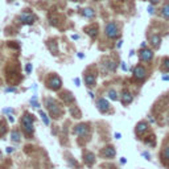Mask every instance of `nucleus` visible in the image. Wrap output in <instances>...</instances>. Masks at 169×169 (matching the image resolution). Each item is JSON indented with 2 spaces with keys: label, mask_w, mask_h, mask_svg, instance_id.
Here are the masks:
<instances>
[{
  "label": "nucleus",
  "mask_w": 169,
  "mask_h": 169,
  "mask_svg": "<svg viewBox=\"0 0 169 169\" xmlns=\"http://www.w3.org/2000/svg\"><path fill=\"white\" fill-rule=\"evenodd\" d=\"M21 129L26 138H33L35 135V118L29 112H24L21 116Z\"/></svg>",
  "instance_id": "nucleus-1"
},
{
  "label": "nucleus",
  "mask_w": 169,
  "mask_h": 169,
  "mask_svg": "<svg viewBox=\"0 0 169 169\" xmlns=\"http://www.w3.org/2000/svg\"><path fill=\"white\" fill-rule=\"evenodd\" d=\"M44 104H45L49 115H50L53 119H60V118L62 116V114H63L62 107L58 104V102L56 99H53V98H45V99H44Z\"/></svg>",
  "instance_id": "nucleus-2"
},
{
  "label": "nucleus",
  "mask_w": 169,
  "mask_h": 169,
  "mask_svg": "<svg viewBox=\"0 0 169 169\" xmlns=\"http://www.w3.org/2000/svg\"><path fill=\"white\" fill-rule=\"evenodd\" d=\"M46 86L50 90H53V91H58L61 89V86H62V81H61V78L58 75H50L49 79L46 81Z\"/></svg>",
  "instance_id": "nucleus-3"
},
{
  "label": "nucleus",
  "mask_w": 169,
  "mask_h": 169,
  "mask_svg": "<svg viewBox=\"0 0 169 169\" xmlns=\"http://www.w3.org/2000/svg\"><path fill=\"white\" fill-rule=\"evenodd\" d=\"M104 33H106V36L108 38H116V37H119V35H120L116 23H108L107 24L106 29H104Z\"/></svg>",
  "instance_id": "nucleus-4"
},
{
  "label": "nucleus",
  "mask_w": 169,
  "mask_h": 169,
  "mask_svg": "<svg viewBox=\"0 0 169 169\" xmlns=\"http://www.w3.org/2000/svg\"><path fill=\"white\" fill-rule=\"evenodd\" d=\"M90 132V124L89 123H79L74 126V134L79 138H86Z\"/></svg>",
  "instance_id": "nucleus-5"
},
{
  "label": "nucleus",
  "mask_w": 169,
  "mask_h": 169,
  "mask_svg": "<svg viewBox=\"0 0 169 169\" xmlns=\"http://www.w3.org/2000/svg\"><path fill=\"white\" fill-rule=\"evenodd\" d=\"M134 78L135 79H138V81H144L147 78V70L144 66L141 65H138V66H135V69H134Z\"/></svg>",
  "instance_id": "nucleus-6"
},
{
  "label": "nucleus",
  "mask_w": 169,
  "mask_h": 169,
  "mask_svg": "<svg viewBox=\"0 0 169 169\" xmlns=\"http://www.w3.org/2000/svg\"><path fill=\"white\" fill-rule=\"evenodd\" d=\"M110 103L108 100L106 99V98H99V99L97 100V108L99 110L102 114H106V112L110 111Z\"/></svg>",
  "instance_id": "nucleus-7"
},
{
  "label": "nucleus",
  "mask_w": 169,
  "mask_h": 169,
  "mask_svg": "<svg viewBox=\"0 0 169 169\" xmlns=\"http://www.w3.org/2000/svg\"><path fill=\"white\" fill-rule=\"evenodd\" d=\"M100 156L104 159H114L116 156V151H115V148L112 145H107L100 151Z\"/></svg>",
  "instance_id": "nucleus-8"
},
{
  "label": "nucleus",
  "mask_w": 169,
  "mask_h": 169,
  "mask_svg": "<svg viewBox=\"0 0 169 169\" xmlns=\"http://www.w3.org/2000/svg\"><path fill=\"white\" fill-rule=\"evenodd\" d=\"M148 128L149 126L147 122H139L136 124V127H135V134L138 135V136H144L147 134V131H148Z\"/></svg>",
  "instance_id": "nucleus-9"
},
{
  "label": "nucleus",
  "mask_w": 169,
  "mask_h": 169,
  "mask_svg": "<svg viewBox=\"0 0 169 169\" xmlns=\"http://www.w3.org/2000/svg\"><path fill=\"white\" fill-rule=\"evenodd\" d=\"M20 21L23 24H28V25H32V24L36 21V15L31 13V12H24L20 16Z\"/></svg>",
  "instance_id": "nucleus-10"
},
{
  "label": "nucleus",
  "mask_w": 169,
  "mask_h": 169,
  "mask_svg": "<svg viewBox=\"0 0 169 169\" xmlns=\"http://www.w3.org/2000/svg\"><path fill=\"white\" fill-rule=\"evenodd\" d=\"M152 58H153V52H152L151 49H141L140 52V60L143 61V62H149V61H152Z\"/></svg>",
  "instance_id": "nucleus-11"
},
{
  "label": "nucleus",
  "mask_w": 169,
  "mask_h": 169,
  "mask_svg": "<svg viewBox=\"0 0 169 169\" xmlns=\"http://www.w3.org/2000/svg\"><path fill=\"white\" fill-rule=\"evenodd\" d=\"M132 100H134L132 94L129 91H127V90H124V91L122 92V95H120V102L124 104V106H128V104L132 103Z\"/></svg>",
  "instance_id": "nucleus-12"
},
{
  "label": "nucleus",
  "mask_w": 169,
  "mask_h": 169,
  "mask_svg": "<svg viewBox=\"0 0 169 169\" xmlns=\"http://www.w3.org/2000/svg\"><path fill=\"white\" fill-rule=\"evenodd\" d=\"M161 163L164 165L169 166V144L163 147V151H161Z\"/></svg>",
  "instance_id": "nucleus-13"
},
{
  "label": "nucleus",
  "mask_w": 169,
  "mask_h": 169,
  "mask_svg": "<svg viewBox=\"0 0 169 169\" xmlns=\"http://www.w3.org/2000/svg\"><path fill=\"white\" fill-rule=\"evenodd\" d=\"M61 98L63 99V102H65L66 104H72V103H74L75 102V98L73 97V92H70V91H65V92H62V95H61Z\"/></svg>",
  "instance_id": "nucleus-14"
},
{
  "label": "nucleus",
  "mask_w": 169,
  "mask_h": 169,
  "mask_svg": "<svg viewBox=\"0 0 169 169\" xmlns=\"http://www.w3.org/2000/svg\"><path fill=\"white\" fill-rule=\"evenodd\" d=\"M85 83H86V86L89 87H92L95 86V83H97V77L94 74H86L85 75Z\"/></svg>",
  "instance_id": "nucleus-15"
},
{
  "label": "nucleus",
  "mask_w": 169,
  "mask_h": 169,
  "mask_svg": "<svg viewBox=\"0 0 169 169\" xmlns=\"http://www.w3.org/2000/svg\"><path fill=\"white\" fill-rule=\"evenodd\" d=\"M83 159H85V164H86L87 166H92L95 163V156L94 153H91V152H86L85 153V156H83Z\"/></svg>",
  "instance_id": "nucleus-16"
},
{
  "label": "nucleus",
  "mask_w": 169,
  "mask_h": 169,
  "mask_svg": "<svg viewBox=\"0 0 169 169\" xmlns=\"http://www.w3.org/2000/svg\"><path fill=\"white\" fill-rule=\"evenodd\" d=\"M11 140L13 143H20L21 141V132L19 129H13L11 134Z\"/></svg>",
  "instance_id": "nucleus-17"
},
{
  "label": "nucleus",
  "mask_w": 169,
  "mask_h": 169,
  "mask_svg": "<svg viewBox=\"0 0 169 169\" xmlns=\"http://www.w3.org/2000/svg\"><path fill=\"white\" fill-rule=\"evenodd\" d=\"M103 66H106V72H115L116 70V63L111 60H107L106 63H103Z\"/></svg>",
  "instance_id": "nucleus-18"
},
{
  "label": "nucleus",
  "mask_w": 169,
  "mask_h": 169,
  "mask_svg": "<svg viewBox=\"0 0 169 169\" xmlns=\"http://www.w3.org/2000/svg\"><path fill=\"white\" fill-rule=\"evenodd\" d=\"M161 44V37L159 35H153L151 37V45L153 46V48H159Z\"/></svg>",
  "instance_id": "nucleus-19"
},
{
  "label": "nucleus",
  "mask_w": 169,
  "mask_h": 169,
  "mask_svg": "<svg viewBox=\"0 0 169 169\" xmlns=\"http://www.w3.org/2000/svg\"><path fill=\"white\" fill-rule=\"evenodd\" d=\"M144 143H145L147 145H149V147H155V144H156V136H155V135H149V136L144 138Z\"/></svg>",
  "instance_id": "nucleus-20"
},
{
  "label": "nucleus",
  "mask_w": 169,
  "mask_h": 169,
  "mask_svg": "<svg viewBox=\"0 0 169 169\" xmlns=\"http://www.w3.org/2000/svg\"><path fill=\"white\" fill-rule=\"evenodd\" d=\"M48 48H49V50L52 52V54H57L58 53V46H57V42H56V41H49Z\"/></svg>",
  "instance_id": "nucleus-21"
},
{
  "label": "nucleus",
  "mask_w": 169,
  "mask_h": 169,
  "mask_svg": "<svg viewBox=\"0 0 169 169\" xmlns=\"http://www.w3.org/2000/svg\"><path fill=\"white\" fill-rule=\"evenodd\" d=\"M87 35H89L91 38H95V37H97V35H98V26L97 25L90 26V28L87 29Z\"/></svg>",
  "instance_id": "nucleus-22"
},
{
  "label": "nucleus",
  "mask_w": 169,
  "mask_h": 169,
  "mask_svg": "<svg viewBox=\"0 0 169 169\" xmlns=\"http://www.w3.org/2000/svg\"><path fill=\"white\" fill-rule=\"evenodd\" d=\"M82 15L87 19H92L95 16V12H94V9H91V8H86L82 11Z\"/></svg>",
  "instance_id": "nucleus-23"
},
{
  "label": "nucleus",
  "mask_w": 169,
  "mask_h": 169,
  "mask_svg": "<svg viewBox=\"0 0 169 169\" xmlns=\"http://www.w3.org/2000/svg\"><path fill=\"white\" fill-rule=\"evenodd\" d=\"M7 131H8V126H7L6 120H0V138L4 136L7 134Z\"/></svg>",
  "instance_id": "nucleus-24"
},
{
  "label": "nucleus",
  "mask_w": 169,
  "mask_h": 169,
  "mask_svg": "<svg viewBox=\"0 0 169 169\" xmlns=\"http://www.w3.org/2000/svg\"><path fill=\"white\" fill-rule=\"evenodd\" d=\"M107 95H108V98L112 100V102H115V100L119 99V97H118V92L115 91L114 89H110L108 91H107Z\"/></svg>",
  "instance_id": "nucleus-25"
},
{
  "label": "nucleus",
  "mask_w": 169,
  "mask_h": 169,
  "mask_svg": "<svg viewBox=\"0 0 169 169\" xmlns=\"http://www.w3.org/2000/svg\"><path fill=\"white\" fill-rule=\"evenodd\" d=\"M69 111H70V114H72L73 118H81V111L77 108V107L72 106V107L69 108Z\"/></svg>",
  "instance_id": "nucleus-26"
},
{
  "label": "nucleus",
  "mask_w": 169,
  "mask_h": 169,
  "mask_svg": "<svg viewBox=\"0 0 169 169\" xmlns=\"http://www.w3.org/2000/svg\"><path fill=\"white\" fill-rule=\"evenodd\" d=\"M161 15H163V17L169 19V3H166L165 6L163 7V9H161Z\"/></svg>",
  "instance_id": "nucleus-27"
},
{
  "label": "nucleus",
  "mask_w": 169,
  "mask_h": 169,
  "mask_svg": "<svg viewBox=\"0 0 169 169\" xmlns=\"http://www.w3.org/2000/svg\"><path fill=\"white\" fill-rule=\"evenodd\" d=\"M40 116H41V119H42V122H44L45 126H49V124H50V119H49L48 115H46L44 111H40Z\"/></svg>",
  "instance_id": "nucleus-28"
},
{
  "label": "nucleus",
  "mask_w": 169,
  "mask_h": 169,
  "mask_svg": "<svg viewBox=\"0 0 169 169\" xmlns=\"http://www.w3.org/2000/svg\"><path fill=\"white\" fill-rule=\"evenodd\" d=\"M163 70L164 72H169V57L163 60Z\"/></svg>",
  "instance_id": "nucleus-29"
},
{
  "label": "nucleus",
  "mask_w": 169,
  "mask_h": 169,
  "mask_svg": "<svg viewBox=\"0 0 169 169\" xmlns=\"http://www.w3.org/2000/svg\"><path fill=\"white\" fill-rule=\"evenodd\" d=\"M31 103H32V106L36 107V108H38V107H40V103L37 102V95H33V97H32Z\"/></svg>",
  "instance_id": "nucleus-30"
},
{
  "label": "nucleus",
  "mask_w": 169,
  "mask_h": 169,
  "mask_svg": "<svg viewBox=\"0 0 169 169\" xmlns=\"http://www.w3.org/2000/svg\"><path fill=\"white\" fill-rule=\"evenodd\" d=\"M141 156H143V157H145V160H151V153H149L148 151H143L141 152Z\"/></svg>",
  "instance_id": "nucleus-31"
},
{
  "label": "nucleus",
  "mask_w": 169,
  "mask_h": 169,
  "mask_svg": "<svg viewBox=\"0 0 169 169\" xmlns=\"http://www.w3.org/2000/svg\"><path fill=\"white\" fill-rule=\"evenodd\" d=\"M67 164H69L70 166H73V168H75V166H77V163H75V160L73 157H69V160H67Z\"/></svg>",
  "instance_id": "nucleus-32"
},
{
  "label": "nucleus",
  "mask_w": 169,
  "mask_h": 169,
  "mask_svg": "<svg viewBox=\"0 0 169 169\" xmlns=\"http://www.w3.org/2000/svg\"><path fill=\"white\" fill-rule=\"evenodd\" d=\"M4 91L6 92H17V87H7Z\"/></svg>",
  "instance_id": "nucleus-33"
},
{
  "label": "nucleus",
  "mask_w": 169,
  "mask_h": 169,
  "mask_svg": "<svg viewBox=\"0 0 169 169\" xmlns=\"http://www.w3.org/2000/svg\"><path fill=\"white\" fill-rule=\"evenodd\" d=\"M25 72H26V74H29V73L32 72V63H26V66H25Z\"/></svg>",
  "instance_id": "nucleus-34"
},
{
  "label": "nucleus",
  "mask_w": 169,
  "mask_h": 169,
  "mask_svg": "<svg viewBox=\"0 0 169 169\" xmlns=\"http://www.w3.org/2000/svg\"><path fill=\"white\" fill-rule=\"evenodd\" d=\"M3 112L7 115H11V114H13V108H4Z\"/></svg>",
  "instance_id": "nucleus-35"
},
{
  "label": "nucleus",
  "mask_w": 169,
  "mask_h": 169,
  "mask_svg": "<svg viewBox=\"0 0 169 169\" xmlns=\"http://www.w3.org/2000/svg\"><path fill=\"white\" fill-rule=\"evenodd\" d=\"M148 12H149V13H155V7H152V6H149L148 7Z\"/></svg>",
  "instance_id": "nucleus-36"
},
{
  "label": "nucleus",
  "mask_w": 169,
  "mask_h": 169,
  "mask_svg": "<svg viewBox=\"0 0 169 169\" xmlns=\"http://www.w3.org/2000/svg\"><path fill=\"white\" fill-rule=\"evenodd\" d=\"M74 83H75V86H81V79H79V78H75Z\"/></svg>",
  "instance_id": "nucleus-37"
},
{
  "label": "nucleus",
  "mask_w": 169,
  "mask_h": 169,
  "mask_svg": "<svg viewBox=\"0 0 169 169\" xmlns=\"http://www.w3.org/2000/svg\"><path fill=\"white\" fill-rule=\"evenodd\" d=\"M8 120L9 122H11V123H13V122H15V118H13V115H8Z\"/></svg>",
  "instance_id": "nucleus-38"
},
{
  "label": "nucleus",
  "mask_w": 169,
  "mask_h": 169,
  "mask_svg": "<svg viewBox=\"0 0 169 169\" xmlns=\"http://www.w3.org/2000/svg\"><path fill=\"white\" fill-rule=\"evenodd\" d=\"M13 151H15V148H12V147H8V148H7V153H12Z\"/></svg>",
  "instance_id": "nucleus-39"
},
{
  "label": "nucleus",
  "mask_w": 169,
  "mask_h": 169,
  "mask_svg": "<svg viewBox=\"0 0 169 169\" xmlns=\"http://www.w3.org/2000/svg\"><path fill=\"white\" fill-rule=\"evenodd\" d=\"M122 45H123V41H122V40H120V41H118V44H116V48H120Z\"/></svg>",
  "instance_id": "nucleus-40"
},
{
  "label": "nucleus",
  "mask_w": 169,
  "mask_h": 169,
  "mask_svg": "<svg viewBox=\"0 0 169 169\" xmlns=\"http://www.w3.org/2000/svg\"><path fill=\"white\" fill-rule=\"evenodd\" d=\"M122 67H123V70L126 72L127 70V66H126V62H122Z\"/></svg>",
  "instance_id": "nucleus-41"
},
{
  "label": "nucleus",
  "mask_w": 169,
  "mask_h": 169,
  "mask_svg": "<svg viewBox=\"0 0 169 169\" xmlns=\"http://www.w3.org/2000/svg\"><path fill=\"white\" fill-rule=\"evenodd\" d=\"M89 95H90V98H92V99L95 98V95H94V92H92V91H89Z\"/></svg>",
  "instance_id": "nucleus-42"
},
{
  "label": "nucleus",
  "mask_w": 169,
  "mask_h": 169,
  "mask_svg": "<svg viewBox=\"0 0 169 169\" xmlns=\"http://www.w3.org/2000/svg\"><path fill=\"white\" fill-rule=\"evenodd\" d=\"M120 163H122V164H126V163H127L126 157H122V159H120Z\"/></svg>",
  "instance_id": "nucleus-43"
},
{
  "label": "nucleus",
  "mask_w": 169,
  "mask_h": 169,
  "mask_svg": "<svg viewBox=\"0 0 169 169\" xmlns=\"http://www.w3.org/2000/svg\"><path fill=\"white\" fill-rule=\"evenodd\" d=\"M163 81H169V75H163Z\"/></svg>",
  "instance_id": "nucleus-44"
},
{
  "label": "nucleus",
  "mask_w": 169,
  "mask_h": 169,
  "mask_svg": "<svg viewBox=\"0 0 169 169\" xmlns=\"http://www.w3.org/2000/svg\"><path fill=\"white\" fill-rule=\"evenodd\" d=\"M120 136H122V135L119 134V132H116V134H115V138H116V139H120Z\"/></svg>",
  "instance_id": "nucleus-45"
},
{
  "label": "nucleus",
  "mask_w": 169,
  "mask_h": 169,
  "mask_svg": "<svg viewBox=\"0 0 169 169\" xmlns=\"http://www.w3.org/2000/svg\"><path fill=\"white\" fill-rule=\"evenodd\" d=\"M145 46H147V42H141V45H140V48H141V49H144Z\"/></svg>",
  "instance_id": "nucleus-46"
},
{
  "label": "nucleus",
  "mask_w": 169,
  "mask_h": 169,
  "mask_svg": "<svg viewBox=\"0 0 169 169\" xmlns=\"http://www.w3.org/2000/svg\"><path fill=\"white\" fill-rule=\"evenodd\" d=\"M78 38H79V36H78V35H73V40H78Z\"/></svg>",
  "instance_id": "nucleus-47"
},
{
  "label": "nucleus",
  "mask_w": 169,
  "mask_h": 169,
  "mask_svg": "<svg viewBox=\"0 0 169 169\" xmlns=\"http://www.w3.org/2000/svg\"><path fill=\"white\" fill-rule=\"evenodd\" d=\"M149 122H151V123H155V118H149Z\"/></svg>",
  "instance_id": "nucleus-48"
},
{
  "label": "nucleus",
  "mask_w": 169,
  "mask_h": 169,
  "mask_svg": "<svg viewBox=\"0 0 169 169\" xmlns=\"http://www.w3.org/2000/svg\"><path fill=\"white\" fill-rule=\"evenodd\" d=\"M160 0H151V3H153V4H157Z\"/></svg>",
  "instance_id": "nucleus-49"
},
{
  "label": "nucleus",
  "mask_w": 169,
  "mask_h": 169,
  "mask_svg": "<svg viewBox=\"0 0 169 169\" xmlns=\"http://www.w3.org/2000/svg\"><path fill=\"white\" fill-rule=\"evenodd\" d=\"M134 54H135V52H134V50H131V52H129V57H132Z\"/></svg>",
  "instance_id": "nucleus-50"
},
{
  "label": "nucleus",
  "mask_w": 169,
  "mask_h": 169,
  "mask_svg": "<svg viewBox=\"0 0 169 169\" xmlns=\"http://www.w3.org/2000/svg\"><path fill=\"white\" fill-rule=\"evenodd\" d=\"M3 159V153H1V151H0V160Z\"/></svg>",
  "instance_id": "nucleus-51"
},
{
  "label": "nucleus",
  "mask_w": 169,
  "mask_h": 169,
  "mask_svg": "<svg viewBox=\"0 0 169 169\" xmlns=\"http://www.w3.org/2000/svg\"><path fill=\"white\" fill-rule=\"evenodd\" d=\"M72 1H79V0H72Z\"/></svg>",
  "instance_id": "nucleus-52"
},
{
  "label": "nucleus",
  "mask_w": 169,
  "mask_h": 169,
  "mask_svg": "<svg viewBox=\"0 0 169 169\" xmlns=\"http://www.w3.org/2000/svg\"><path fill=\"white\" fill-rule=\"evenodd\" d=\"M95 1H97V0H95Z\"/></svg>",
  "instance_id": "nucleus-53"
}]
</instances>
